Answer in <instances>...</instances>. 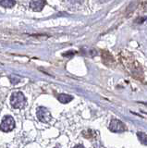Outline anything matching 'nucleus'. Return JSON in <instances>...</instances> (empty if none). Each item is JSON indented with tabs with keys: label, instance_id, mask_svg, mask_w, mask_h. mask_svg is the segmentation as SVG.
<instances>
[{
	"label": "nucleus",
	"instance_id": "9",
	"mask_svg": "<svg viewBox=\"0 0 147 148\" xmlns=\"http://www.w3.org/2000/svg\"><path fill=\"white\" fill-rule=\"evenodd\" d=\"M21 81V78H19V77H15L14 75H12V76H10V82H11V83L12 84H16V83H18Z\"/></svg>",
	"mask_w": 147,
	"mask_h": 148
},
{
	"label": "nucleus",
	"instance_id": "13",
	"mask_svg": "<svg viewBox=\"0 0 147 148\" xmlns=\"http://www.w3.org/2000/svg\"><path fill=\"white\" fill-rule=\"evenodd\" d=\"M107 1H108V0H99V2H107Z\"/></svg>",
	"mask_w": 147,
	"mask_h": 148
},
{
	"label": "nucleus",
	"instance_id": "8",
	"mask_svg": "<svg viewBox=\"0 0 147 148\" xmlns=\"http://www.w3.org/2000/svg\"><path fill=\"white\" fill-rule=\"evenodd\" d=\"M102 58H103V60H104V63L108 65V62L110 63H114V58L111 55H110L108 52H107V51H105V52H103L102 54Z\"/></svg>",
	"mask_w": 147,
	"mask_h": 148
},
{
	"label": "nucleus",
	"instance_id": "11",
	"mask_svg": "<svg viewBox=\"0 0 147 148\" xmlns=\"http://www.w3.org/2000/svg\"><path fill=\"white\" fill-rule=\"evenodd\" d=\"M68 2L75 4V3H81V0H68Z\"/></svg>",
	"mask_w": 147,
	"mask_h": 148
},
{
	"label": "nucleus",
	"instance_id": "3",
	"mask_svg": "<svg viewBox=\"0 0 147 148\" xmlns=\"http://www.w3.org/2000/svg\"><path fill=\"white\" fill-rule=\"evenodd\" d=\"M37 118L42 122H49L52 119V116L47 108L44 106H39L37 108Z\"/></svg>",
	"mask_w": 147,
	"mask_h": 148
},
{
	"label": "nucleus",
	"instance_id": "7",
	"mask_svg": "<svg viewBox=\"0 0 147 148\" xmlns=\"http://www.w3.org/2000/svg\"><path fill=\"white\" fill-rule=\"evenodd\" d=\"M73 99V97L70 95H66V94H61L58 96V101L62 104H67L68 102H70Z\"/></svg>",
	"mask_w": 147,
	"mask_h": 148
},
{
	"label": "nucleus",
	"instance_id": "2",
	"mask_svg": "<svg viewBox=\"0 0 147 148\" xmlns=\"http://www.w3.org/2000/svg\"><path fill=\"white\" fill-rule=\"evenodd\" d=\"M14 128H15L14 119L10 117V116H6V117L3 118L1 124H0V130H1L2 132H11Z\"/></svg>",
	"mask_w": 147,
	"mask_h": 148
},
{
	"label": "nucleus",
	"instance_id": "1",
	"mask_svg": "<svg viewBox=\"0 0 147 148\" xmlns=\"http://www.w3.org/2000/svg\"><path fill=\"white\" fill-rule=\"evenodd\" d=\"M10 105L13 108H22L26 106V98L21 92H13L10 97Z\"/></svg>",
	"mask_w": 147,
	"mask_h": 148
},
{
	"label": "nucleus",
	"instance_id": "5",
	"mask_svg": "<svg viewBox=\"0 0 147 148\" xmlns=\"http://www.w3.org/2000/svg\"><path fill=\"white\" fill-rule=\"evenodd\" d=\"M46 4L45 0H31L30 2V8L34 11H41L44 8V7Z\"/></svg>",
	"mask_w": 147,
	"mask_h": 148
},
{
	"label": "nucleus",
	"instance_id": "4",
	"mask_svg": "<svg viewBox=\"0 0 147 148\" xmlns=\"http://www.w3.org/2000/svg\"><path fill=\"white\" fill-rule=\"evenodd\" d=\"M126 126L118 119H112L109 124V130L113 132H122L126 131Z\"/></svg>",
	"mask_w": 147,
	"mask_h": 148
},
{
	"label": "nucleus",
	"instance_id": "10",
	"mask_svg": "<svg viewBox=\"0 0 147 148\" xmlns=\"http://www.w3.org/2000/svg\"><path fill=\"white\" fill-rule=\"evenodd\" d=\"M138 136H139L140 140H142V138H144V140H142V141H144V143L145 145V143H146V135H145V134L140 132V133H138Z\"/></svg>",
	"mask_w": 147,
	"mask_h": 148
},
{
	"label": "nucleus",
	"instance_id": "6",
	"mask_svg": "<svg viewBox=\"0 0 147 148\" xmlns=\"http://www.w3.org/2000/svg\"><path fill=\"white\" fill-rule=\"evenodd\" d=\"M0 5L3 8H11L16 5L15 0H0Z\"/></svg>",
	"mask_w": 147,
	"mask_h": 148
},
{
	"label": "nucleus",
	"instance_id": "12",
	"mask_svg": "<svg viewBox=\"0 0 147 148\" xmlns=\"http://www.w3.org/2000/svg\"><path fill=\"white\" fill-rule=\"evenodd\" d=\"M73 148H85V147H83V146H82V145H76L75 147H73Z\"/></svg>",
	"mask_w": 147,
	"mask_h": 148
}]
</instances>
